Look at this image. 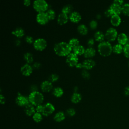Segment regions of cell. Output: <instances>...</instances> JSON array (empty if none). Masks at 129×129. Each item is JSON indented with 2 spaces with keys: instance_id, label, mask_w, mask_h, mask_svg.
Masks as SVG:
<instances>
[{
  "instance_id": "obj_15",
  "label": "cell",
  "mask_w": 129,
  "mask_h": 129,
  "mask_svg": "<svg viewBox=\"0 0 129 129\" xmlns=\"http://www.w3.org/2000/svg\"><path fill=\"white\" fill-rule=\"evenodd\" d=\"M69 19L72 22L78 23L81 20L82 16L79 12L74 11L70 14Z\"/></svg>"
},
{
  "instance_id": "obj_29",
  "label": "cell",
  "mask_w": 129,
  "mask_h": 129,
  "mask_svg": "<svg viewBox=\"0 0 129 129\" xmlns=\"http://www.w3.org/2000/svg\"><path fill=\"white\" fill-rule=\"evenodd\" d=\"M24 59L26 60L27 63H31L33 61V54L30 52H26L24 54Z\"/></svg>"
},
{
  "instance_id": "obj_43",
  "label": "cell",
  "mask_w": 129,
  "mask_h": 129,
  "mask_svg": "<svg viewBox=\"0 0 129 129\" xmlns=\"http://www.w3.org/2000/svg\"><path fill=\"white\" fill-rule=\"evenodd\" d=\"M104 14L106 17H110V16H112L113 15L111 12V11L110 10V9L108 8V9H107L105 12H104Z\"/></svg>"
},
{
  "instance_id": "obj_45",
  "label": "cell",
  "mask_w": 129,
  "mask_h": 129,
  "mask_svg": "<svg viewBox=\"0 0 129 129\" xmlns=\"http://www.w3.org/2000/svg\"><path fill=\"white\" fill-rule=\"evenodd\" d=\"M113 3H115L116 4H118V5L122 6L123 4V1L122 0H114Z\"/></svg>"
},
{
  "instance_id": "obj_9",
  "label": "cell",
  "mask_w": 129,
  "mask_h": 129,
  "mask_svg": "<svg viewBox=\"0 0 129 129\" xmlns=\"http://www.w3.org/2000/svg\"><path fill=\"white\" fill-rule=\"evenodd\" d=\"M16 103L20 106H25L30 103L28 97L22 95H18L16 98Z\"/></svg>"
},
{
  "instance_id": "obj_13",
  "label": "cell",
  "mask_w": 129,
  "mask_h": 129,
  "mask_svg": "<svg viewBox=\"0 0 129 129\" xmlns=\"http://www.w3.org/2000/svg\"><path fill=\"white\" fill-rule=\"evenodd\" d=\"M109 9L111 11L112 15H119L121 12V6L113 3L110 6Z\"/></svg>"
},
{
  "instance_id": "obj_8",
  "label": "cell",
  "mask_w": 129,
  "mask_h": 129,
  "mask_svg": "<svg viewBox=\"0 0 129 129\" xmlns=\"http://www.w3.org/2000/svg\"><path fill=\"white\" fill-rule=\"evenodd\" d=\"M36 21L38 23L41 25L46 24L48 22L49 19L46 12L38 13L36 15Z\"/></svg>"
},
{
  "instance_id": "obj_24",
  "label": "cell",
  "mask_w": 129,
  "mask_h": 129,
  "mask_svg": "<svg viewBox=\"0 0 129 129\" xmlns=\"http://www.w3.org/2000/svg\"><path fill=\"white\" fill-rule=\"evenodd\" d=\"M12 33L15 35L17 37L20 38L24 36V30L21 27H18L16 28L14 31H13Z\"/></svg>"
},
{
  "instance_id": "obj_37",
  "label": "cell",
  "mask_w": 129,
  "mask_h": 129,
  "mask_svg": "<svg viewBox=\"0 0 129 129\" xmlns=\"http://www.w3.org/2000/svg\"><path fill=\"white\" fill-rule=\"evenodd\" d=\"M81 75L82 77L85 78V79H89L90 77V73L86 70H84L82 71Z\"/></svg>"
},
{
  "instance_id": "obj_22",
  "label": "cell",
  "mask_w": 129,
  "mask_h": 129,
  "mask_svg": "<svg viewBox=\"0 0 129 129\" xmlns=\"http://www.w3.org/2000/svg\"><path fill=\"white\" fill-rule=\"evenodd\" d=\"M95 39L97 41H99L100 42L103 41L104 38H105V35L103 34V33L101 31H96L94 35Z\"/></svg>"
},
{
  "instance_id": "obj_30",
  "label": "cell",
  "mask_w": 129,
  "mask_h": 129,
  "mask_svg": "<svg viewBox=\"0 0 129 129\" xmlns=\"http://www.w3.org/2000/svg\"><path fill=\"white\" fill-rule=\"evenodd\" d=\"M123 47H122V45H121L119 43L114 45L112 47V51L114 53H116L117 54L121 53L122 51H123Z\"/></svg>"
},
{
  "instance_id": "obj_11",
  "label": "cell",
  "mask_w": 129,
  "mask_h": 129,
  "mask_svg": "<svg viewBox=\"0 0 129 129\" xmlns=\"http://www.w3.org/2000/svg\"><path fill=\"white\" fill-rule=\"evenodd\" d=\"M32 71H33L32 66H31L30 64L27 63L23 65L21 68V73L25 76H30L32 73Z\"/></svg>"
},
{
  "instance_id": "obj_50",
  "label": "cell",
  "mask_w": 129,
  "mask_h": 129,
  "mask_svg": "<svg viewBox=\"0 0 129 129\" xmlns=\"http://www.w3.org/2000/svg\"><path fill=\"white\" fill-rule=\"evenodd\" d=\"M20 43H21V41H20V40L17 39V40H16V45H19L20 44Z\"/></svg>"
},
{
  "instance_id": "obj_48",
  "label": "cell",
  "mask_w": 129,
  "mask_h": 129,
  "mask_svg": "<svg viewBox=\"0 0 129 129\" xmlns=\"http://www.w3.org/2000/svg\"><path fill=\"white\" fill-rule=\"evenodd\" d=\"M124 94L125 95H129V86L125 87L124 89Z\"/></svg>"
},
{
  "instance_id": "obj_26",
  "label": "cell",
  "mask_w": 129,
  "mask_h": 129,
  "mask_svg": "<svg viewBox=\"0 0 129 129\" xmlns=\"http://www.w3.org/2000/svg\"><path fill=\"white\" fill-rule=\"evenodd\" d=\"M73 9V7L71 4H68L65 6H64L62 9H61V12L66 14L67 15L71 14L73 12L72 10Z\"/></svg>"
},
{
  "instance_id": "obj_25",
  "label": "cell",
  "mask_w": 129,
  "mask_h": 129,
  "mask_svg": "<svg viewBox=\"0 0 129 129\" xmlns=\"http://www.w3.org/2000/svg\"><path fill=\"white\" fill-rule=\"evenodd\" d=\"M77 30L78 32L82 35H86L87 34L88 29L87 27L84 24H80L77 27Z\"/></svg>"
},
{
  "instance_id": "obj_1",
  "label": "cell",
  "mask_w": 129,
  "mask_h": 129,
  "mask_svg": "<svg viewBox=\"0 0 129 129\" xmlns=\"http://www.w3.org/2000/svg\"><path fill=\"white\" fill-rule=\"evenodd\" d=\"M55 53L60 56H67L71 53L72 48L69 43L66 42H60L56 43L53 48Z\"/></svg>"
},
{
  "instance_id": "obj_42",
  "label": "cell",
  "mask_w": 129,
  "mask_h": 129,
  "mask_svg": "<svg viewBox=\"0 0 129 129\" xmlns=\"http://www.w3.org/2000/svg\"><path fill=\"white\" fill-rule=\"evenodd\" d=\"M94 43V40L93 38H90L87 41V44L89 47H92Z\"/></svg>"
},
{
  "instance_id": "obj_21",
  "label": "cell",
  "mask_w": 129,
  "mask_h": 129,
  "mask_svg": "<svg viewBox=\"0 0 129 129\" xmlns=\"http://www.w3.org/2000/svg\"><path fill=\"white\" fill-rule=\"evenodd\" d=\"M111 23L115 26H118L121 22V19L119 15H113L110 18Z\"/></svg>"
},
{
  "instance_id": "obj_16",
  "label": "cell",
  "mask_w": 129,
  "mask_h": 129,
  "mask_svg": "<svg viewBox=\"0 0 129 129\" xmlns=\"http://www.w3.org/2000/svg\"><path fill=\"white\" fill-rule=\"evenodd\" d=\"M69 17L68 15L64 14L63 13H60L57 16V22L60 25H63L66 24L69 19Z\"/></svg>"
},
{
  "instance_id": "obj_19",
  "label": "cell",
  "mask_w": 129,
  "mask_h": 129,
  "mask_svg": "<svg viewBox=\"0 0 129 129\" xmlns=\"http://www.w3.org/2000/svg\"><path fill=\"white\" fill-rule=\"evenodd\" d=\"M117 41L119 44L121 45H125L127 41V37L126 35L123 33L119 34L117 36Z\"/></svg>"
},
{
  "instance_id": "obj_10",
  "label": "cell",
  "mask_w": 129,
  "mask_h": 129,
  "mask_svg": "<svg viewBox=\"0 0 129 129\" xmlns=\"http://www.w3.org/2000/svg\"><path fill=\"white\" fill-rule=\"evenodd\" d=\"M55 110L54 106L50 103H47L43 105V110L42 114L44 116H48L52 114Z\"/></svg>"
},
{
  "instance_id": "obj_38",
  "label": "cell",
  "mask_w": 129,
  "mask_h": 129,
  "mask_svg": "<svg viewBox=\"0 0 129 129\" xmlns=\"http://www.w3.org/2000/svg\"><path fill=\"white\" fill-rule=\"evenodd\" d=\"M89 26L91 29H95L97 26V22L95 20H92L90 22Z\"/></svg>"
},
{
  "instance_id": "obj_49",
  "label": "cell",
  "mask_w": 129,
  "mask_h": 129,
  "mask_svg": "<svg viewBox=\"0 0 129 129\" xmlns=\"http://www.w3.org/2000/svg\"><path fill=\"white\" fill-rule=\"evenodd\" d=\"M78 69H81V68H83V65H82V63H78L76 66H75Z\"/></svg>"
},
{
  "instance_id": "obj_40",
  "label": "cell",
  "mask_w": 129,
  "mask_h": 129,
  "mask_svg": "<svg viewBox=\"0 0 129 129\" xmlns=\"http://www.w3.org/2000/svg\"><path fill=\"white\" fill-rule=\"evenodd\" d=\"M25 40L27 43H28L29 44H31L33 42H34V41L33 40V37L31 36H29V35H28L25 37Z\"/></svg>"
},
{
  "instance_id": "obj_31",
  "label": "cell",
  "mask_w": 129,
  "mask_h": 129,
  "mask_svg": "<svg viewBox=\"0 0 129 129\" xmlns=\"http://www.w3.org/2000/svg\"><path fill=\"white\" fill-rule=\"evenodd\" d=\"M69 44L73 49L75 47L79 45V41L78 39L76 38H72L69 40Z\"/></svg>"
},
{
  "instance_id": "obj_3",
  "label": "cell",
  "mask_w": 129,
  "mask_h": 129,
  "mask_svg": "<svg viewBox=\"0 0 129 129\" xmlns=\"http://www.w3.org/2000/svg\"><path fill=\"white\" fill-rule=\"evenodd\" d=\"M98 51L102 56H107L111 54L112 51V47L109 41H103L98 44Z\"/></svg>"
},
{
  "instance_id": "obj_39",
  "label": "cell",
  "mask_w": 129,
  "mask_h": 129,
  "mask_svg": "<svg viewBox=\"0 0 129 129\" xmlns=\"http://www.w3.org/2000/svg\"><path fill=\"white\" fill-rule=\"evenodd\" d=\"M67 113L68 115H69L71 116H74L76 114V111L73 108H70L67 109Z\"/></svg>"
},
{
  "instance_id": "obj_46",
  "label": "cell",
  "mask_w": 129,
  "mask_h": 129,
  "mask_svg": "<svg viewBox=\"0 0 129 129\" xmlns=\"http://www.w3.org/2000/svg\"><path fill=\"white\" fill-rule=\"evenodd\" d=\"M6 101V99L5 97L1 94L0 95V102L1 104H4L5 103Z\"/></svg>"
},
{
  "instance_id": "obj_34",
  "label": "cell",
  "mask_w": 129,
  "mask_h": 129,
  "mask_svg": "<svg viewBox=\"0 0 129 129\" xmlns=\"http://www.w3.org/2000/svg\"><path fill=\"white\" fill-rule=\"evenodd\" d=\"M33 120L36 122H40L42 119V116L41 113L38 112H35L33 115Z\"/></svg>"
},
{
  "instance_id": "obj_18",
  "label": "cell",
  "mask_w": 129,
  "mask_h": 129,
  "mask_svg": "<svg viewBox=\"0 0 129 129\" xmlns=\"http://www.w3.org/2000/svg\"><path fill=\"white\" fill-rule=\"evenodd\" d=\"M35 110L36 109H35L33 105L31 103H29L25 106V112L28 116H31L32 115H33L35 113Z\"/></svg>"
},
{
  "instance_id": "obj_6",
  "label": "cell",
  "mask_w": 129,
  "mask_h": 129,
  "mask_svg": "<svg viewBox=\"0 0 129 129\" xmlns=\"http://www.w3.org/2000/svg\"><path fill=\"white\" fill-rule=\"evenodd\" d=\"M79 58L77 54L74 52H71L66 57V62L70 67L76 66L78 63Z\"/></svg>"
},
{
  "instance_id": "obj_32",
  "label": "cell",
  "mask_w": 129,
  "mask_h": 129,
  "mask_svg": "<svg viewBox=\"0 0 129 129\" xmlns=\"http://www.w3.org/2000/svg\"><path fill=\"white\" fill-rule=\"evenodd\" d=\"M46 13L48 16L49 20H53L55 18V12L52 9H48L46 11Z\"/></svg>"
},
{
  "instance_id": "obj_41",
  "label": "cell",
  "mask_w": 129,
  "mask_h": 129,
  "mask_svg": "<svg viewBox=\"0 0 129 129\" xmlns=\"http://www.w3.org/2000/svg\"><path fill=\"white\" fill-rule=\"evenodd\" d=\"M36 111L37 112H38V113H42L43 112V105H39L38 106H36Z\"/></svg>"
},
{
  "instance_id": "obj_14",
  "label": "cell",
  "mask_w": 129,
  "mask_h": 129,
  "mask_svg": "<svg viewBox=\"0 0 129 129\" xmlns=\"http://www.w3.org/2000/svg\"><path fill=\"white\" fill-rule=\"evenodd\" d=\"M82 65L83 68L85 70H90L95 66V62L94 60L88 58L83 61Z\"/></svg>"
},
{
  "instance_id": "obj_47",
  "label": "cell",
  "mask_w": 129,
  "mask_h": 129,
  "mask_svg": "<svg viewBox=\"0 0 129 129\" xmlns=\"http://www.w3.org/2000/svg\"><path fill=\"white\" fill-rule=\"evenodd\" d=\"M23 3H24V5H25L26 6H28L30 5L31 1H30V0H24Z\"/></svg>"
},
{
  "instance_id": "obj_36",
  "label": "cell",
  "mask_w": 129,
  "mask_h": 129,
  "mask_svg": "<svg viewBox=\"0 0 129 129\" xmlns=\"http://www.w3.org/2000/svg\"><path fill=\"white\" fill-rule=\"evenodd\" d=\"M123 51L124 55L127 57H129V44L124 45L123 46Z\"/></svg>"
},
{
  "instance_id": "obj_4",
  "label": "cell",
  "mask_w": 129,
  "mask_h": 129,
  "mask_svg": "<svg viewBox=\"0 0 129 129\" xmlns=\"http://www.w3.org/2000/svg\"><path fill=\"white\" fill-rule=\"evenodd\" d=\"M33 7L38 13L44 12L47 10L48 4L45 0H35L33 2Z\"/></svg>"
},
{
  "instance_id": "obj_35",
  "label": "cell",
  "mask_w": 129,
  "mask_h": 129,
  "mask_svg": "<svg viewBox=\"0 0 129 129\" xmlns=\"http://www.w3.org/2000/svg\"><path fill=\"white\" fill-rule=\"evenodd\" d=\"M59 79V76L56 74H52L48 77V81L51 83L57 81Z\"/></svg>"
},
{
  "instance_id": "obj_5",
  "label": "cell",
  "mask_w": 129,
  "mask_h": 129,
  "mask_svg": "<svg viewBox=\"0 0 129 129\" xmlns=\"http://www.w3.org/2000/svg\"><path fill=\"white\" fill-rule=\"evenodd\" d=\"M46 46L47 42L45 39L42 38H37L33 42V47L37 50H43L46 48Z\"/></svg>"
},
{
  "instance_id": "obj_20",
  "label": "cell",
  "mask_w": 129,
  "mask_h": 129,
  "mask_svg": "<svg viewBox=\"0 0 129 129\" xmlns=\"http://www.w3.org/2000/svg\"><path fill=\"white\" fill-rule=\"evenodd\" d=\"M72 49H73V52L75 54H77V55H82L83 54H84V53L85 50L84 47L83 45H80V44L75 47Z\"/></svg>"
},
{
  "instance_id": "obj_12",
  "label": "cell",
  "mask_w": 129,
  "mask_h": 129,
  "mask_svg": "<svg viewBox=\"0 0 129 129\" xmlns=\"http://www.w3.org/2000/svg\"><path fill=\"white\" fill-rule=\"evenodd\" d=\"M40 87L43 92H48L50 91L52 88L53 86L52 83L49 81L46 80L42 82L40 85Z\"/></svg>"
},
{
  "instance_id": "obj_7",
  "label": "cell",
  "mask_w": 129,
  "mask_h": 129,
  "mask_svg": "<svg viewBox=\"0 0 129 129\" xmlns=\"http://www.w3.org/2000/svg\"><path fill=\"white\" fill-rule=\"evenodd\" d=\"M117 36V32L116 30L112 27L108 28L105 34V37L108 41L114 40Z\"/></svg>"
},
{
  "instance_id": "obj_33",
  "label": "cell",
  "mask_w": 129,
  "mask_h": 129,
  "mask_svg": "<svg viewBox=\"0 0 129 129\" xmlns=\"http://www.w3.org/2000/svg\"><path fill=\"white\" fill-rule=\"evenodd\" d=\"M121 12L126 16H129V4H124L121 6Z\"/></svg>"
},
{
  "instance_id": "obj_28",
  "label": "cell",
  "mask_w": 129,
  "mask_h": 129,
  "mask_svg": "<svg viewBox=\"0 0 129 129\" xmlns=\"http://www.w3.org/2000/svg\"><path fill=\"white\" fill-rule=\"evenodd\" d=\"M65 118V116L64 114V113L62 111H59L57 113H56L54 116V119L57 122H60L62 120H63Z\"/></svg>"
},
{
  "instance_id": "obj_2",
  "label": "cell",
  "mask_w": 129,
  "mask_h": 129,
  "mask_svg": "<svg viewBox=\"0 0 129 129\" xmlns=\"http://www.w3.org/2000/svg\"><path fill=\"white\" fill-rule=\"evenodd\" d=\"M28 99L30 103L37 106L42 103L44 100V96L40 92L35 91H32L30 93L28 96Z\"/></svg>"
},
{
  "instance_id": "obj_44",
  "label": "cell",
  "mask_w": 129,
  "mask_h": 129,
  "mask_svg": "<svg viewBox=\"0 0 129 129\" xmlns=\"http://www.w3.org/2000/svg\"><path fill=\"white\" fill-rule=\"evenodd\" d=\"M40 67H41V64L38 62H35L33 64V66H32L33 69H38Z\"/></svg>"
},
{
  "instance_id": "obj_17",
  "label": "cell",
  "mask_w": 129,
  "mask_h": 129,
  "mask_svg": "<svg viewBox=\"0 0 129 129\" xmlns=\"http://www.w3.org/2000/svg\"><path fill=\"white\" fill-rule=\"evenodd\" d=\"M96 54L95 49L92 47H89L85 49L84 53V56L86 58H90L93 57Z\"/></svg>"
},
{
  "instance_id": "obj_27",
  "label": "cell",
  "mask_w": 129,
  "mask_h": 129,
  "mask_svg": "<svg viewBox=\"0 0 129 129\" xmlns=\"http://www.w3.org/2000/svg\"><path fill=\"white\" fill-rule=\"evenodd\" d=\"M52 94L56 97H60L63 95V90L61 87H57L53 89L52 91Z\"/></svg>"
},
{
  "instance_id": "obj_23",
  "label": "cell",
  "mask_w": 129,
  "mask_h": 129,
  "mask_svg": "<svg viewBox=\"0 0 129 129\" xmlns=\"http://www.w3.org/2000/svg\"><path fill=\"white\" fill-rule=\"evenodd\" d=\"M82 99V95L77 92L74 93L71 98V101L74 103H77L79 102Z\"/></svg>"
}]
</instances>
